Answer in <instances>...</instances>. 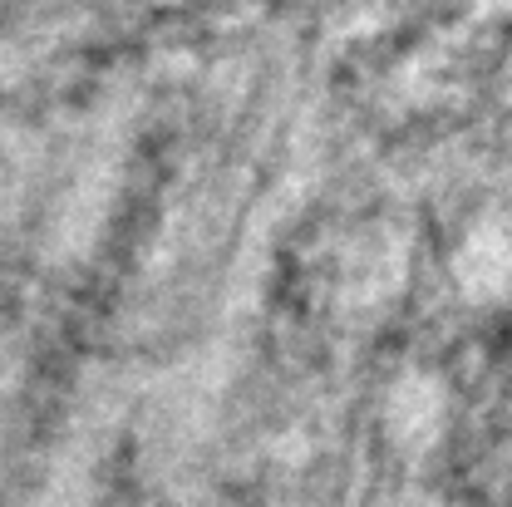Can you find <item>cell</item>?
Masks as SVG:
<instances>
[{"label": "cell", "instance_id": "cell-1", "mask_svg": "<svg viewBox=\"0 0 512 507\" xmlns=\"http://www.w3.org/2000/svg\"><path fill=\"white\" fill-rule=\"evenodd\" d=\"M508 237H473V247H468V261H463V281L473 286V291H498L503 281L512 276V247H503Z\"/></svg>", "mask_w": 512, "mask_h": 507}]
</instances>
